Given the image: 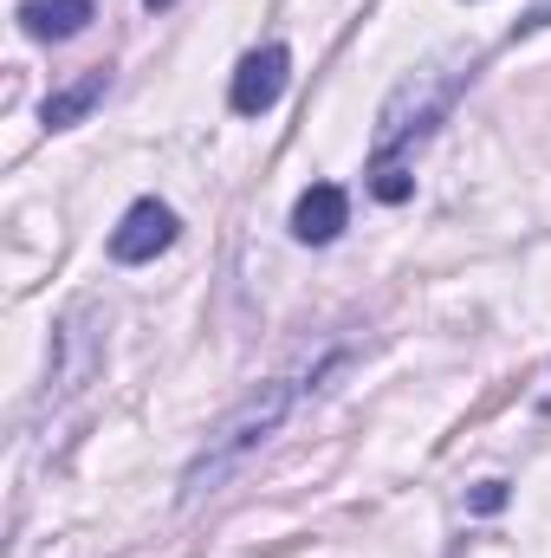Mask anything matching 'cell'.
Instances as JSON below:
<instances>
[{
  "mask_svg": "<svg viewBox=\"0 0 551 558\" xmlns=\"http://www.w3.org/2000/svg\"><path fill=\"white\" fill-rule=\"evenodd\" d=\"M344 221H351V195H344L338 182H311V189L298 195V208H292V234H298L305 247L338 241V234H344Z\"/></svg>",
  "mask_w": 551,
  "mask_h": 558,
  "instance_id": "5b68a950",
  "label": "cell"
},
{
  "mask_svg": "<svg viewBox=\"0 0 551 558\" xmlns=\"http://www.w3.org/2000/svg\"><path fill=\"white\" fill-rule=\"evenodd\" d=\"M143 7H149V13H169V7H175V0H143Z\"/></svg>",
  "mask_w": 551,
  "mask_h": 558,
  "instance_id": "30bf717a",
  "label": "cell"
},
{
  "mask_svg": "<svg viewBox=\"0 0 551 558\" xmlns=\"http://www.w3.org/2000/svg\"><path fill=\"white\" fill-rule=\"evenodd\" d=\"M474 507H480V513H500V507H506V487H500V481H487V487L474 494Z\"/></svg>",
  "mask_w": 551,
  "mask_h": 558,
  "instance_id": "9c48e42d",
  "label": "cell"
},
{
  "mask_svg": "<svg viewBox=\"0 0 551 558\" xmlns=\"http://www.w3.org/2000/svg\"><path fill=\"white\" fill-rule=\"evenodd\" d=\"M105 92H111V65H91L85 78H72L65 92H52V98H46V111H39V118H46V131H72V124H78Z\"/></svg>",
  "mask_w": 551,
  "mask_h": 558,
  "instance_id": "52a82bcc",
  "label": "cell"
},
{
  "mask_svg": "<svg viewBox=\"0 0 551 558\" xmlns=\"http://www.w3.org/2000/svg\"><path fill=\"white\" fill-rule=\"evenodd\" d=\"M91 20H98L91 0H20V26H26L33 39H72V33H85Z\"/></svg>",
  "mask_w": 551,
  "mask_h": 558,
  "instance_id": "8992f818",
  "label": "cell"
},
{
  "mask_svg": "<svg viewBox=\"0 0 551 558\" xmlns=\"http://www.w3.org/2000/svg\"><path fill=\"white\" fill-rule=\"evenodd\" d=\"M175 208L169 202H156V195H143L124 208V221L111 228V260H124V267H143V260H156L169 241H175Z\"/></svg>",
  "mask_w": 551,
  "mask_h": 558,
  "instance_id": "3957f363",
  "label": "cell"
},
{
  "mask_svg": "<svg viewBox=\"0 0 551 558\" xmlns=\"http://www.w3.org/2000/svg\"><path fill=\"white\" fill-rule=\"evenodd\" d=\"M454 85H461V72H448V78H434V72H415L409 85H403V92L383 105V124H377V156H396L409 137L434 131V118L448 111Z\"/></svg>",
  "mask_w": 551,
  "mask_h": 558,
  "instance_id": "7a4b0ae2",
  "label": "cell"
},
{
  "mask_svg": "<svg viewBox=\"0 0 551 558\" xmlns=\"http://www.w3.org/2000/svg\"><path fill=\"white\" fill-rule=\"evenodd\" d=\"M292 384L285 377H273V384H260L254 397H241L228 416L215 422V435H208V448L188 461V474H182V507H195V500H208V494H221L267 441L279 435V422H285V410H292Z\"/></svg>",
  "mask_w": 551,
  "mask_h": 558,
  "instance_id": "6da1fadb",
  "label": "cell"
},
{
  "mask_svg": "<svg viewBox=\"0 0 551 558\" xmlns=\"http://www.w3.org/2000/svg\"><path fill=\"white\" fill-rule=\"evenodd\" d=\"M285 78H292L285 46H260V52H247V59H241L234 85H228V105H234L241 118H260V111H273L279 98H285Z\"/></svg>",
  "mask_w": 551,
  "mask_h": 558,
  "instance_id": "277c9868",
  "label": "cell"
},
{
  "mask_svg": "<svg viewBox=\"0 0 551 558\" xmlns=\"http://www.w3.org/2000/svg\"><path fill=\"white\" fill-rule=\"evenodd\" d=\"M370 195L396 208V202H409V195H415V175L396 162V156H377V162H370Z\"/></svg>",
  "mask_w": 551,
  "mask_h": 558,
  "instance_id": "ba28073f",
  "label": "cell"
}]
</instances>
